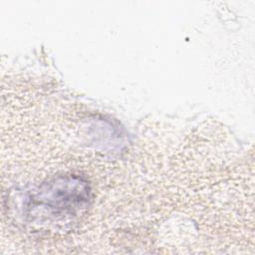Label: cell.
I'll return each mask as SVG.
<instances>
[{"label": "cell", "instance_id": "cell-1", "mask_svg": "<svg viewBox=\"0 0 255 255\" xmlns=\"http://www.w3.org/2000/svg\"><path fill=\"white\" fill-rule=\"evenodd\" d=\"M34 199L54 215H69L84 207L90 199V188L78 176L55 178L44 184Z\"/></svg>", "mask_w": 255, "mask_h": 255}]
</instances>
